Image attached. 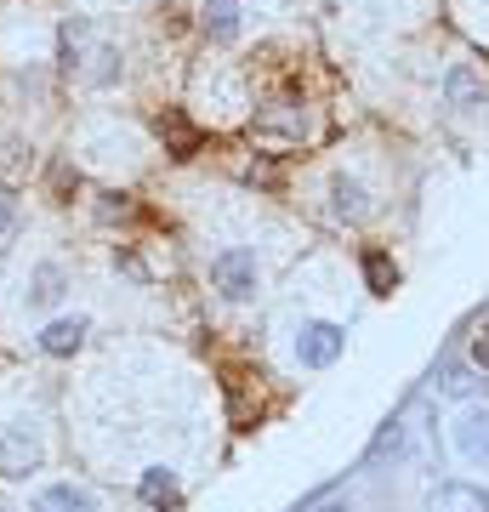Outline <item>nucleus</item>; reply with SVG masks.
<instances>
[{"label":"nucleus","instance_id":"dca6fc26","mask_svg":"<svg viewBox=\"0 0 489 512\" xmlns=\"http://www.w3.org/2000/svg\"><path fill=\"white\" fill-rule=\"evenodd\" d=\"M472 387H478L472 382V370H450V376H444V393H450V399H467Z\"/></svg>","mask_w":489,"mask_h":512},{"label":"nucleus","instance_id":"9d476101","mask_svg":"<svg viewBox=\"0 0 489 512\" xmlns=\"http://www.w3.org/2000/svg\"><path fill=\"white\" fill-rule=\"evenodd\" d=\"M433 512H489V495L472 490V484H438Z\"/></svg>","mask_w":489,"mask_h":512},{"label":"nucleus","instance_id":"f8f14e48","mask_svg":"<svg viewBox=\"0 0 489 512\" xmlns=\"http://www.w3.org/2000/svg\"><path fill=\"white\" fill-rule=\"evenodd\" d=\"M154 131L171 143V154H177V160H188V154H194V143H200V137H194V126H188L182 114H160V120H154Z\"/></svg>","mask_w":489,"mask_h":512},{"label":"nucleus","instance_id":"f03ea898","mask_svg":"<svg viewBox=\"0 0 489 512\" xmlns=\"http://www.w3.org/2000/svg\"><path fill=\"white\" fill-rule=\"evenodd\" d=\"M342 348H347V330L330 325V319H308L296 330V365L302 370H330L342 359Z\"/></svg>","mask_w":489,"mask_h":512},{"label":"nucleus","instance_id":"423d86ee","mask_svg":"<svg viewBox=\"0 0 489 512\" xmlns=\"http://www.w3.org/2000/svg\"><path fill=\"white\" fill-rule=\"evenodd\" d=\"M330 217L336 222H364L370 217V194L353 177H330Z\"/></svg>","mask_w":489,"mask_h":512},{"label":"nucleus","instance_id":"0eeeda50","mask_svg":"<svg viewBox=\"0 0 489 512\" xmlns=\"http://www.w3.org/2000/svg\"><path fill=\"white\" fill-rule=\"evenodd\" d=\"M35 512H97V495L80 484H46L35 495Z\"/></svg>","mask_w":489,"mask_h":512},{"label":"nucleus","instance_id":"aec40b11","mask_svg":"<svg viewBox=\"0 0 489 512\" xmlns=\"http://www.w3.org/2000/svg\"><path fill=\"white\" fill-rule=\"evenodd\" d=\"M0 512H6V507H0Z\"/></svg>","mask_w":489,"mask_h":512},{"label":"nucleus","instance_id":"7ed1b4c3","mask_svg":"<svg viewBox=\"0 0 489 512\" xmlns=\"http://www.w3.org/2000/svg\"><path fill=\"white\" fill-rule=\"evenodd\" d=\"M40 456H46V444H40V433L29 421H12L0 433V478H29L40 467Z\"/></svg>","mask_w":489,"mask_h":512},{"label":"nucleus","instance_id":"f257e3e1","mask_svg":"<svg viewBox=\"0 0 489 512\" xmlns=\"http://www.w3.org/2000/svg\"><path fill=\"white\" fill-rule=\"evenodd\" d=\"M256 279H262V268H256V251H245V245H228V251L211 256V285H217L228 302H251Z\"/></svg>","mask_w":489,"mask_h":512},{"label":"nucleus","instance_id":"9b49d317","mask_svg":"<svg viewBox=\"0 0 489 512\" xmlns=\"http://www.w3.org/2000/svg\"><path fill=\"white\" fill-rule=\"evenodd\" d=\"M63 285H69L63 268H57V262H40L35 274H29V308H52L57 296H63Z\"/></svg>","mask_w":489,"mask_h":512},{"label":"nucleus","instance_id":"20e7f679","mask_svg":"<svg viewBox=\"0 0 489 512\" xmlns=\"http://www.w3.org/2000/svg\"><path fill=\"white\" fill-rule=\"evenodd\" d=\"M455 450L467 461H478V467H489V410L484 404H467L461 410V421H455Z\"/></svg>","mask_w":489,"mask_h":512},{"label":"nucleus","instance_id":"2eb2a0df","mask_svg":"<svg viewBox=\"0 0 489 512\" xmlns=\"http://www.w3.org/2000/svg\"><path fill=\"white\" fill-rule=\"evenodd\" d=\"M399 450H404V416H393V421H387V427H381V433H376V444H370V456H364V461L399 456Z\"/></svg>","mask_w":489,"mask_h":512},{"label":"nucleus","instance_id":"6e6552de","mask_svg":"<svg viewBox=\"0 0 489 512\" xmlns=\"http://www.w3.org/2000/svg\"><path fill=\"white\" fill-rule=\"evenodd\" d=\"M86 319H80V313H74V319H52V325L40 330V348L52 353V359H69L74 348H80V342H86Z\"/></svg>","mask_w":489,"mask_h":512},{"label":"nucleus","instance_id":"39448f33","mask_svg":"<svg viewBox=\"0 0 489 512\" xmlns=\"http://www.w3.org/2000/svg\"><path fill=\"white\" fill-rule=\"evenodd\" d=\"M444 97H450V109H461V114L489 109V86H484V80H478V74L467 69V63H455V69L444 74Z\"/></svg>","mask_w":489,"mask_h":512},{"label":"nucleus","instance_id":"ddd939ff","mask_svg":"<svg viewBox=\"0 0 489 512\" xmlns=\"http://www.w3.org/2000/svg\"><path fill=\"white\" fill-rule=\"evenodd\" d=\"M364 279H370V291H376V296H393V285H399V268H393L381 251H364Z\"/></svg>","mask_w":489,"mask_h":512},{"label":"nucleus","instance_id":"f3484780","mask_svg":"<svg viewBox=\"0 0 489 512\" xmlns=\"http://www.w3.org/2000/svg\"><path fill=\"white\" fill-rule=\"evenodd\" d=\"M97 217H103V222H114V217H131L126 194H103V205H97Z\"/></svg>","mask_w":489,"mask_h":512},{"label":"nucleus","instance_id":"6ab92c4d","mask_svg":"<svg viewBox=\"0 0 489 512\" xmlns=\"http://www.w3.org/2000/svg\"><path fill=\"white\" fill-rule=\"evenodd\" d=\"M0 217H6V211H0Z\"/></svg>","mask_w":489,"mask_h":512},{"label":"nucleus","instance_id":"4468645a","mask_svg":"<svg viewBox=\"0 0 489 512\" xmlns=\"http://www.w3.org/2000/svg\"><path fill=\"white\" fill-rule=\"evenodd\" d=\"M143 501L148 507H171V501H177V478L165 473V467H148L143 473Z\"/></svg>","mask_w":489,"mask_h":512},{"label":"nucleus","instance_id":"1a4fd4ad","mask_svg":"<svg viewBox=\"0 0 489 512\" xmlns=\"http://www.w3.org/2000/svg\"><path fill=\"white\" fill-rule=\"evenodd\" d=\"M200 29L211 40H234L239 35V0H200Z\"/></svg>","mask_w":489,"mask_h":512},{"label":"nucleus","instance_id":"a211bd4d","mask_svg":"<svg viewBox=\"0 0 489 512\" xmlns=\"http://www.w3.org/2000/svg\"><path fill=\"white\" fill-rule=\"evenodd\" d=\"M472 365L489 370V336H478V342H472Z\"/></svg>","mask_w":489,"mask_h":512}]
</instances>
